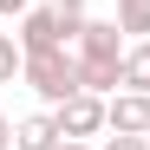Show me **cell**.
Masks as SVG:
<instances>
[{"instance_id": "14", "label": "cell", "mask_w": 150, "mask_h": 150, "mask_svg": "<svg viewBox=\"0 0 150 150\" xmlns=\"http://www.w3.org/2000/svg\"><path fill=\"white\" fill-rule=\"evenodd\" d=\"M59 150H91V137H59Z\"/></svg>"}, {"instance_id": "3", "label": "cell", "mask_w": 150, "mask_h": 150, "mask_svg": "<svg viewBox=\"0 0 150 150\" xmlns=\"http://www.w3.org/2000/svg\"><path fill=\"white\" fill-rule=\"evenodd\" d=\"M105 117H111V131H124V137H150V91H111V105H105Z\"/></svg>"}, {"instance_id": "13", "label": "cell", "mask_w": 150, "mask_h": 150, "mask_svg": "<svg viewBox=\"0 0 150 150\" xmlns=\"http://www.w3.org/2000/svg\"><path fill=\"white\" fill-rule=\"evenodd\" d=\"M0 150H13V117H0Z\"/></svg>"}, {"instance_id": "4", "label": "cell", "mask_w": 150, "mask_h": 150, "mask_svg": "<svg viewBox=\"0 0 150 150\" xmlns=\"http://www.w3.org/2000/svg\"><path fill=\"white\" fill-rule=\"evenodd\" d=\"M20 46H26V52H52V46H65L59 13H52V7H26V13H20Z\"/></svg>"}, {"instance_id": "11", "label": "cell", "mask_w": 150, "mask_h": 150, "mask_svg": "<svg viewBox=\"0 0 150 150\" xmlns=\"http://www.w3.org/2000/svg\"><path fill=\"white\" fill-rule=\"evenodd\" d=\"M105 150H150V137H124V131H111V137H105Z\"/></svg>"}, {"instance_id": "5", "label": "cell", "mask_w": 150, "mask_h": 150, "mask_svg": "<svg viewBox=\"0 0 150 150\" xmlns=\"http://www.w3.org/2000/svg\"><path fill=\"white\" fill-rule=\"evenodd\" d=\"M72 46H79V59H124V26L117 20H85V33Z\"/></svg>"}, {"instance_id": "9", "label": "cell", "mask_w": 150, "mask_h": 150, "mask_svg": "<svg viewBox=\"0 0 150 150\" xmlns=\"http://www.w3.org/2000/svg\"><path fill=\"white\" fill-rule=\"evenodd\" d=\"M20 72H26V46H20V33H0V85H13Z\"/></svg>"}, {"instance_id": "10", "label": "cell", "mask_w": 150, "mask_h": 150, "mask_svg": "<svg viewBox=\"0 0 150 150\" xmlns=\"http://www.w3.org/2000/svg\"><path fill=\"white\" fill-rule=\"evenodd\" d=\"M117 26L131 39H150V0H117Z\"/></svg>"}, {"instance_id": "7", "label": "cell", "mask_w": 150, "mask_h": 150, "mask_svg": "<svg viewBox=\"0 0 150 150\" xmlns=\"http://www.w3.org/2000/svg\"><path fill=\"white\" fill-rule=\"evenodd\" d=\"M79 85L98 91V98H111L124 85V59H79Z\"/></svg>"}, {"instance_id": "2", "label": "cell", "mask_w": 150, "mask_h": 150, "mask_svg": "<svg viewBox=\"0 0 150 150\" xmlns=\"http://www.w3.org/2000/svg\"><path fill=\"white\" fill-rule=\"evenodd\" d=\"M105 105H111V98H98V91H72L65 105H52V117H59V137H98V131H111Z\"/></svg>"}, {"instance_id": "1", "label": "cell", "mask_w": 150, "mask_h": 150, "mask_svg": "<svg viewBox=\"0 0 150 150\" xmlns=\"http://www.w3.org/2000/svg\"><path fill=\"white\" fill-rule=\"evenodd\" d=\"M33 91H39V105L52 111V105H65L72 91H85L79 85V52L72 46H52V52H26V72H20Z\"/></svg>"}, {"instance_id": "6", "label": "cell", "mask_w": 150, "mask_h": 150, "mask_svg": "<svg viewBox=\"0 0 150 150\" xmlns=\"http://www.w3.org/2000/svg\"><path fill=\"white\" fill-rule=\"evenodd\" d=\"M13 150H59V117L52 111H33L13 124Z\"/></svg>"}, {"instance_id": "12", "label": "cell", "mask_w": 150, "mask_h": 150, "mask_svg": "<svg viewBox=\"0 0 150 150\" xmlns=\"http://www.w3.org/2000/svg\"><path fill=\"white\" fill-rule=\"evenodd\" d=\"M26 7H33V0H0V13H7V20H13V13H26Z\"/></svg>"}, {"instance_id": "8", "label": "cell", "mask_w": 150, "mask_h": 150, "mask_svg": "<svg viewBox=\"0 0 150 150\" xmlns=\"http://www.w3.org/2000/svg\"><path fill=\"white\" fill-rule=\"evenodd\" d=\"M124 85H131V91H150V39L124 46Z\"/></svg>"}]
</instances>
